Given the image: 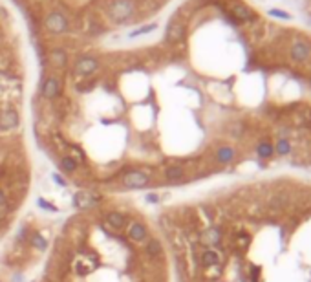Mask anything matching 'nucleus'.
I'll list each match as a JSON object with an SVG mask.
<instances>
[{"label": "nucleus", "mask_w": 311, "mask_h": 282, "mask_svg": "<svg viewBox=\"0 0 311 282\" xmlns=\"http://www.w3.org/2000/svg\"><path fill=\"white\" fill-rule=\"evenodd\" d=\"M287 57L293 66L308 64L311 59V39H308L300 31H295L293 39L287 44Z\"/></svg>", "instance_id": "nucleus-1"}, {"label": "nucleus", "mask_w": 311, "mask_h": 282, "mask_svg": "<svg viewBox=\"0 0 311 282\" xmlns=\"http://www.w3.org/2000/svg\"><path fill=\"white\" fill-rule=\"evenodd\" d=\"M221 6L231 15V18L238 24H253L256 20H260V17L247 4H244L242 0H223Z\"/></svg>", "instance_id": "nucleus-2"}, {"label": "nucleus", "mask_w": 311, "mask_h": 282, "mask_svg": "<svg viewBox=\"0 0 311 282\" xmlns=\"http://www.w3.org/2000/svg\"><path fill=\"white\" fill-rule=\"evenodd\" d=\"M136 13V2L134 0H114L108 6V17L115 24H123L130 20Z\"/></svg>", "instance_id": "nucleus-3"}, {"label": "nucleus", "mask_w": 311, "mask_h": 282, "mask_svg": "<svg viewBox=\"0 0 311 282\" xmlns=\"http://www.w3.org/2000/svg\"><path fill=\"white\" fill-rule=\"evenodd\" d=\"M121 182H123V187L126 189H145L148 183H150V176L147 172H143V171H126L121 178Z\"/></svg>", "instance_id": "nucleus-4"}, {"label": "nucleus", "mask_w": 311, "mask_h": 282, "mask_svg": "<svg viewBox=\"0 0 311 282\" xmlns=\"http://www.w3.org/2000/svg\"><path fill=\"white\" fill-rule=\"evenodd\" d=\"M185 33H187V28L185 24L180 20V17L172 18L169 26H167V42H171V44H180L183 39H185Z\"/></svg>", "instance_id": "nucleus-5"}, {"label": "nucleus", "mask_w": 311, "mask_h": 282, "mask_svg": "<svg viewBox=\"0 0 311 282\" xmlns=\"http://www.w3.org/2000/svg\"><path fill=\"white\" fill-rule=\"evenodd\" d=\"M44 26H46V30L51 31V33H64L68 31V18L61 13V11H53V13H49L46 20H44Z\"/></svg>", "instance_id": "nucleus-6"}, {"label": "nucleus", "mask_w": 311, "mask_h": 282, "mask_svg": "<svg viewBox=\"0 0 311 282\" xmlns=\"http://www.w3.org/2000/svg\"><path fill=\"white\" fill-rule=\"evenodd\" d=\"M75 74L79 75H92L99 70V61L92 55H84L75 63Z\"/></svg>", "instance_id": "nucleus-7"}, {"label": "nucleus", "mask_w": 311, "mask_h": 282, "mask_svg": "<svg viewBox=\"0 0 311 282\" xmlns=\"http://www.w3.org/2000/svg\"><path fill=\"white\" fill-rule=\"evenodd\" d=\"M200 242L207 246V248H216L221 242V229L216 227V225H211V227H205L203 231L200 233Z\"/></svg>", "instance_id": "nucleus-8"}, {"label": "nucleus", "mask_w": 311, "mask_h": 282, "mask_svg": "<svg viewBox=\"0 0 311 282\" xmlns=\"http://www.w3.org/2000/svg\"><path fill=\"white\" fill-rule=\"evenodd\" d=\"M41 94L44 99H55L61 94V81L57 77H48L44 79V83L41 86Z\"/></svg>", "instance_id": "nucleus-9"}, {"label": "nucleus", "mask_w": 311, "mask_h": 282, "mask_svg": "<svg viewBox=\"0 0 311 282\" xmlns=\"http://www.w3.org/2000/svg\"><path fill=\"white\" fill-rule=\"evenodd\" d=\"M20 125V116L16 114V110L13 108H6L0 112V126L6 128V130H11V128H16Z\"/></svg>", "instance_id": "nucleus-10"}, {"label": "nucleus", "mask_w": 311, "mask_h": 282, "mask_svg": "<svg viewBox=\"0 0 311 282\" xmlns=\"http://www.w3.org/2000/svg\"><path fill=\"white\" fill-rule=\"evenodd\" d=\"M126 235H128V238H130L132 242L140 244V242L147 240L148 236L147 225L143 224V222H132V224L126 227Z\"/></svg>", "instance_id": "nucleus-11"}, {"label": "nucleus", "mask_w": 311, "mask_h": 282, "mask_svg": "<svg viewBox=\"0 0 311 282\" xmlns=\"http://www.w3.org/2000/svg\"><path fill=\"white\" fill-rule=\"evenodd\" d=\"M234 158H236V150L229 147V145H223V147L216 150V161L221 163V165H229V163L234 161Z\"/></svg>", "instance_id": "nucleus-12"}, {"label": "nucleus", "mask_w": 311, "mask_h": 282, "mask_svg": "<svg viewBox=\"0 0 311 282\" xmlns=\"http://www.w3.org/2000/svg\"><path fill=\"white\" fill-rule=\"evenodd\" d=\"M220 262H221L220 253L214 248H207L202 253V264H203V267H216V266H220Z\"/></svg>", "instance_id": "nucleus-13"}, {"label": "nucleus", "mask_w": 311, "mask_h": 282, "mask_svg": "<svg viewBox=\"0 0 311 282\" xmlns=\"http://www.w3.org/2000/svg\"><path fill=\"white\" fill-rule=\"evenodd\" d=\"M107 222L112 229L121 231V229H124V225H126V218H124V215L121 211H110L107 215Z\"/></svg>", "instance_id": "nucleus-14"}, {"label": "nucleus", "mask_w": 311, "mask_h": 282, "mask_svg": "<svg viewBox=\"0 0 311 282\" xmlns=\"http://www.w3.org/2000/svg\"><path fill=\"white\" fill-rule=\"evenodd\" d=\"M165 178L171 183H178L185 178V169L180 165H171L165 169Z\"/></svg>", "instance_id": "nucleus-15"}, {"label": "nucleus", "mask_w": 311, "mask_h": 282, "mask_svg": "<svg viewBox=\"0 0 311 282\" xmlns=\"http://www.w3.org/2000/svg\"><path fill=\"white\" fill-rule=\"evenodd\" d=\"M49 63L55 68H64L68 64V53L64 50H51L49 51Z\"/></svg>", "instance_id": "nucleus-16"}, {"label": "nucleus", "mask_w": 311, "mask_h": 282, "mask_svg": "<svg viewBox=\"0 0 311 282\" xmlns=\"http://www.w3.org/2000/svg\"><path fill=\"white\" fill-rule=\"evenodd\" d=\"M95 202H97V200L92 198V194H88V192H79V194H75V200H74L75 207H79V209L92 207Z\"/></svg>", "instance_id": "nucleus-17"}, {"label": "nucleus", "mask_w": 311, "mask_h": 282, "mask_svg": "<svg viewBox=\"0 0 311 282\" xmlns=\"http://www.w3.org/2000/svg\"><path fill=\"white\" fill-rule=\"evenodd\" d=\"M59 169H61L62 172H66V174H72V172H75V169H77V161H75L72 156H64V158H61V161H59Z\"/></svg>", "instance_id": "nucleus-18"}, {"label": "nucleus", "mask_w": 311, "mask_h": 282, "mask_svg": "<svg viewBox=\"0 0 311 282\" xmlns=\"http://www.w3.org/2000/svg\"><path fill=\"white\" fill-rule=\"evenodd\" d=\"M256 154L260 158H271L275 154V145H271L269 141H262L258 147H256Z\"/></svg>", "instance_id": "nucleus-19"}, {"label": "nucleus", "mask_w": 311, "mask_h": 282, "mask_svg": "<svg viewBox=\"0 0 311 282\" xmlns=\"http://www.w3.org/2000/svg\"><path fill=\"white\" fill-rule=\"evenodd\" d=\"M31 246H35V248L39 249V251H44V249L48 248V242L44 240L39 233H33V235H31Z\"/></svg>", "instance_id": "nucleus-20"}, {"label": "nucleus", "mask_w": 311, "mask_h": 282, "mask_svg": "<svg viewBox=\"0 0 311 282\" xmlns=\"http://www.w3.org/2000/svg\"><path fill=\"white\" fill-rule=\"evenodd\" d=\"M147 253L150 255V257H159V253H161V246H159V242L150 240V244L147 246Z\"/></svg>", "instance_id": "nucleus-21"}, {"label": "nucleus", "mask_w": 311, "mask_h": 282, "mask_svg": "<svg viewBox=\"0 0 311 282\" xmlns=\"http://www.w3.org/2000/svg\"><path fill=\"white\" fill-rule=\"evenodd\" d=\"M156 26L150 24V26H145V28H141V30H136V31H132V37H136V35H141V33H147V31H152Z\"/></svg>", "instance_id": "nucleus-22"}, {"label": "nucleus", "mask_w": 311, "mask_h": 282, "mask_svg": "<svg viewBox=\"0 0 311 282\" xmlns=\"http://www.w3.org/2000/svg\"><path fill=\"white\" fill-rule=\"evenodd\" d=\"M147 202L148 204H157V202H159V196H157L156 192H150V194H147Z\"/></svg>", "instance_id": "nucleus-23"}, {"label": "nucleus", "mask_w": 311, "mask_h": 282, "mask_svg": "<svg viewBox=\"0 0 311 282\" xmlns=\"http://www.w3.org/2000/svg\"><path fill=\"white\" fill-rule=\"evenodd\" d=\"M39 207H42V209H49V211H57V209L53 207V205H51V204H46V202H44V200H39Z\"/></svg>", "instance_id": "nucleus-24"}, {"label": "nucleus", "mask_w": 311, "mask_h": 282, "mask_svg": "<svg viewBox=\"0 0 311 282\" xmlns=\"http://www.w3.org/2000/svg\"><path fill=\"white\" fill-rule=\"evenodd\" d=\"M271 13H273V15H277V17L289 18V15H286V13H284V11H280V9H273V11H271Z\"/></svg>", "instance_id": "nucleus-25"}, {"label": "nucleus", "mask_w": 311, "mask_h": 282, "mask_svg": "<svg viewBox=\"0 0 311 282\" xmlns=\"http://www.w3.org/2000/svg\"><path fill=\"white\" fill-rule=\"evenodd\" d=\"M53 180H55V182H57L59 185H62V187L66 185V182H64V180H62V178H61L59 174H53Z\"/></svg>", "instance_id": "nucleus-26"}, {"label": "nucleus", "mask_w": 311, "mask_h": 282, "mask_svg": "<svg viewBox=\"0 0 311 282\" xmlns=\"http://www.w3.org/2000/svg\"><path fill=\"white\" fill-rule=\"evenodd\" d=\"M2 207H6V198H4V194L0 192V211H2Z\"/></svg>", "instance_id": "nucleus-27"}, {"label": "nucleus", "mask_w": 311, "mask_h": 282, "mask_svg": "<svg viewBox=\"0 0 311 282\" xmlns=\"http://www.w3.org/2000/svg\"><path fill=\"white\" fill-rule=\"evenodd\" d=\"M308 64H310V66H308V68H310V70H311V59H310V63H308Z\"/></svg>", "instance_id": "nucleus-28"}]
</instances>
